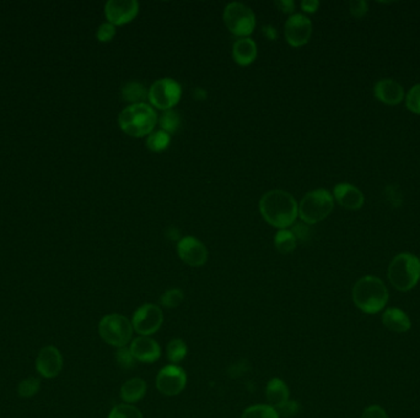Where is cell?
Masks as SVG:
<instances>
[{
	"label": "cell",
	"mask_w": 420,
	"mask_h": 418,
	"mask_svg": "<svg viewBox=\"0 0 420 418\" xmlns=\"http://www.w3.org/2000/svg\"><path fill=\"white\" fill-rule=\"evenodd\" d=\"M260 211L271 226L278 230H286L295 224L299 216V205L295 198L288 192L274 189L260 198Z\"/></svg>",
	"instance_id": "obj_1"
},
{
	"label": "cell",
	"mask_w": 420,
	"mask_h": 418,
	"mask_svg": "<svg viewBox=\"0 0 420 418\" xmlns=\"http://www.w3.org/2000/svg\"><path fill=\"white\" fill-rule=\"evenodd\" d=\"M353 302L365 314H378L388 302V289L379 277L367 275L356 281L353 287Z\"/></svg>",
	"instance_id": "obj_2"
},
{
	"label": "cell",
	"mask_w": 420,
	"mask_h": 418,
	"mask_svg": "<svg viewBox=\"0 0 420 418\" xmlns=\"http://www.w3.org/2000/svg\"><path fill=\"white\" fill-rule=\"evenodd\" d=\"M156 123L158 114L154 108L144 102L125 107L119 116V128L132 138L150 135Z\"/></svg>",
	"instance_id": "obj_3"
},
{
	"label": "cell",
	"mask_w": 420,
	"mask_h": 418,
	"mask_svg": "<svg viewBox=\"0 0 420 418\" xmlns=\"http://www.w3.org/2000/svg\"><path fill=\"white\" fill-rule=\"evenodd\" d=\"M391 285L401 292L415 289L420 280V259L415 254L401 253L396 255L388 266Z\"/></svg>",
	"instance_id": "obj_4"
},
{
	"label": "cell",
	"mask_w": 420,
	"mask_h": 418,
	"mask_svg": "<svg viewBox=\"0 0 420 418\" xmlns=\"http://www.w3.org/2000/svg\"><path fill=\"white\" fill-rule=\"evenodd\" d=\"M334 207V198L325 189H316L302 198L299 204V216L306 224H319Z\"/></svg>",
	"instance_id": "obj_5"
},
{
	"label": "cell",
	"mask_w": 420,
	"mask_h": 418,
	"mask_svg": "<svg viewBox=\"0 0 420 418\" xmlns=\"http://www.w3.org/2000/svg\"><path fill=\"white\" fill-rule=\"evenodd\" d=\"M133 324L121 314H110L101 319L99 332L103 341L114 348H125L133 336Z\"/></svg>",
	"instance_id": "obj_6"
},
{
	"label": "cell",
	"mask_w": 420,
	"mask_h": 418,
	"mask_svg": "<svg viewBox=\"0 0 420 418\" xmlns=\"http://www.w3.org/2000/svg\"><path fill=\"white\" fill-rule=\"evenodd\" d=\"M224 23L232 35L240 38L249 37L256 27V16L251 8L243 3L234 1L224 9Z\"/></svg>",
	"instance_id": "obj_7"
},
{
	"label": "cell",
	"mask_w": 420,
	"mask_h": 418,
	"mask_svg": "<svg viewBox=\"0 0 420 418\" xmlns=\"http://www.w3.org/2000/svg\"><path fill=\"white\" fill-rule=\"evenodd\" d=\"M181 96H182L181 85L170 77L156 80L148 91L150 105L164 112L176 106L181 100Z\"/></svg>",
	"instance_id": "obj_8"
},
{
	"label": "cell",
	"mask_w": 420,
	"mask_h": 418,
	"mask_svg": "<svg viewBox=\"0 0 420 418\" xmlns=\"http://www.w3.org/2000/svg\"><path fill=\"white\" fill-rule=\"evenodd\" d=\"M164 322V313L156 304H144L136 309L132 324L138 334L149 336L160 329Z\"/></svg>",
	"instance_id": "obj_9"
},
{
	"label": "cell",
	"mask_w": 420,
	"mask_h": 418,
	"mask_svg": "<svg viewBox=\"0 0 420 418\" xmlns=\"http://www.w3.org/2000/svg\"><path fill=\"white\" fill-rule=\"evenodd\" d=\"M285 40L291 47L305 46L312 35V24L302 14H293L284 26Z\"/></svg>",
	"instance_id": "obj_10"
},
{
	"label": "cell",
	"mask_w": 420,
	"mask_h": 418,
	"mask_svg": "<svg viewBox=\"0 0 420 418\" xmlns=\"http://www.w3.org/2000/svg\"><path fill=\"white\" fill-rule=\"evenodd\" d=\"M187 384V376L178 365H166L156 377V388L166 396H176Z\"/></svg>",
	"instance_id": "obj_11"
},
{
	"label": "cell",
	"mask_w": 420,
	"mask_h": 418,
	"mask_svg": "<svg viewBox=\"0 0 420 418\" xmlns=\"http://www.w3.org/2000/svg\"><path fill=\"white\" fill-rule=\"evenodd\" d=\"M139 12V3L136 0H110L105 5L107 21L113 26L129 24Z\"/></svg>",
	"instance_id": "obj_12"
},
{
	"label": "cell",
	"mask_w": 420,
	"mask_h": 418,
	"mask_svg": "<svg viewBox=\"0 0 420 418\" xmlns=\"http://www.w3.org/2000/svg\"><path fill=\"white\" fill-rule=\"evenodd\" d=\"M177 253L180 259L193 267H199L207 263V247L195 237L187 236L181 238L177 243Z\"/></svg>",
	"instance_id": "obj_13"
},
{
	"label": "cell",
	"mask_w": 420,
	"mask_h": 418,
	"mask_svg": "<svg viewBox=\"0 0 420 418\" xmlns=\"http://www.w3.org/2000/svg\"><path fill=\"white\" fill-rule=\"evenodd\" d=\"M63 367V358L58 348L47 346L42 348L36 359V369L43 378L52 379L60 374Z\"/></svg>",
	"instance_id": "obj_14"
},
{
	"label": "cell",
	"mask_w": 420,
	"mask_h": 418,
	"mask_svg": "<svg viewBox=\"0 0 420 418\" xmlns=\"http://www.w3.org/2000/svg\"><path fill=\"white\" fill-rule=\"evenodd\" d=\"M130 352L138 362L154 363L160 358L161 348L159 343L149 336H139L130 343Z\"/></svg>",
	"instance_id": "obj_15"
},
{
	"label": "cell",
	"mask_w": 420,
	"mask_h": 418,
	"mask_svg": "<svg viewBox=\"0 0 420 418\" xmlns=\"http://www.w3.org/2000/svg\"><path fill=\"white\" fill-rule=\"evenodd\" d=\"M334 199L338 201L341 207L349 209V210H358L364 205V194L360 189L356 188V185L350 183H339L333 190Z\"/></svg>",
	"instance_id": "obj_16"
},
{
	"label": "cell",
	"mask_w": 420,
	"mask_h": 418,
	"mask_svg": "<svg viewBox=\"0 0 420 418\" xmlns=\"http://www.w3.org/2000/svg\"><path fill=\"white\" fill-rule=\"evenodd\" d=\"M373 94L378 100L386 105L395 106L404 99V89L402 85L393 79H382L373 86Z\"/></svg>",
	"instance_id": "obj_17"
},
{
	"label": "cell",
	"mask_w": 420,
	"mask_h": 418,
	"mask_svg": "<svg viewBox=\"0 0 420 418\" xmlns=\"http://www.w3.org/2000/svg\"><path fill=\"white\" fill-rule=\"evenodd\" d=\"M382 324L385 325L390 331L403 334L410 329L412 322L407 315V313L403 312L402 309L396 308V306H391L382 313Z\"/></svg>",
	"instance_id": "obj_18"
},
{
	"label": "cell",
	"mask_w": 420,
	"mask_h": 418,
	"mask_svg": "<svg viewBox=\"0 0 420 418\" xmlns=\"http://www.w3.org/2000/svg\"><path fill=\"white\" fill-rule=\"evenodd\" d=\"M257 53H258L257 44L249 37L238 38L232 46L234 60L241 66H247V65L252 64L257 58Z\"/></svg>",
	"instance_id": "obj_19"
},
{
	"label": "cell",
	"mask_w": 420,
	"mask_h": 418,
	"mask_svg": "<svg viewBox=\"0 0 420 418\" xmlns=\"http://www.w3.org/2000/svg\"><path fill=\"white\" fill-rule=\"evenodd\" d=\"M289 395H291V391H289L288 385L278 378H274L267 385V400H268L269 406L274 407V408H278L282 405H284L286 401H289Z\"/></svg>",
	"instance_id": "obj_20"
},
{
	"label": "cell",
	"mask_w": 420,
	"mask_h": 418,
	"mask_svg": "<svg viewBox=\"0 0 420 418\" xmlns=\"http://www.w3.org/2000/svg\"><path fill=\"white\" fill-rule=\"evenodd\" d=\"M147 393V383L140 378L127 380L121 388V397L125 404H134L142 400Z\"/></svg>",
	"instance_id": "obj_21"
},
{
	"label": "cell",
	"mask_w": 420,
	"mask_h": 418,
	"mask_svg": "<svg viewBox=\"0 0 420 418\" xmlns=\"http://www.w3.org/2000/svg\"><path fill=\"white\" fill-rule=\"evenodd\" d=\"M122 97L123 100L130 102L132 105L142 103L144 99L148 97V91L143 83L130 81V83H125L122 88Z\"/></svg>",
	"instance_id": "obj_22"
},
{
	"label": "cell",
	"mask_w": 420,
	"mask_h": 418,
	"mask_svg": "<svg viewBox=\"0 0 420 418\" xmlns=\"http://www.w3.org/2000/svg\"><path fill=\"white\" fill-rule=\"evenodd\" d=\"M296 243H297V239H296L295 235L289 228L279 230L274 237V244L279 253H293L295 250Z\"/></svg>",
	"instance_id": "obj_23"
},
{
	"label": "cell",
	"mask_w": 420,
	"mask_h": 418,
	"mask_svg": "<svg viewBox=\"0 0 420 418\" xmlns=\"http://www.w3.org/2000/svg\"><path fill=\"white\" fill-rule=\"evenodd\" d=\"M171 142V136L165 133L164 130L153 131L147 139V146L153 153H162L166 148H169Z\"/></svg>",
	"instance_id": "obj_24"
},
{
	"label": "cell",
	"mask_w": 420,
	"mask_h": 418,
	"mask_svg": "<svg viewBox=\"0 0 420 418\" xmlns=\"http://www.w3.org/2000/svg\"><path fill=\"white\" fill-rule=\"evenodd\" d=\"M166 352H167L169 361L173 365H176V363H180L181 361H184V357L187 356L188 350H187V345L181 339H175V340L169 342Z\"/></svg>",
	"instance_id": "obj_25"
},
{
	"label": "cell",
	"mask_w": 420,
	"mask_h": 418,
	"mask_svg": "<svg viewBox=\"0 0 420 418\" xmlns=\"http://www.w3.org/2000/svg\"><path fill=\"white\" fill-rule=\"evenodd\" d=\"M181 125V117L176 111L169 109L162 113L160 118L161 130H164L169 135L175 134Z\"/></svg>",
	"instance_id": "obj_26"
},
{
	"label": "cell",
	"mask_w": 420,
	"mask_h": 418,
	"mask_svg": "<svg viewBox=\"0 0 420 418\" xmlns=\"http://www.w3.org/2000/svg\"><path fill=\"white\" fill-rule=\"evenodd\" d=\"M241 418H279L278 413L269 405H255L246 408Z\"/></svg>",
	"instance_id": "obj_27"
},
{
	"label": "cell",
	"mask_w": 420,
	"mask_h": 418,
	"mask_svg": "<svg viewBox=\"0 0 420 418\" xmlns=\"http://www.w3.org/2000/svg\"><path fill=\"white\" fill-rule=\"evenodd\" d=\"M108 418H144L143 413L129 404L117 405L113 408Z\"/></svg>",
	"instance_id": "obj_28"
},
{
	"label": "cell",
	"mask_w": 420,
	"mask_h": 418,
	"mask_svg": "<svg viewBox=\"0 0 420 418\" xmlns=\"http://www.w3.org/2000/svg\"><path fill=\"white\" fill-rule=\"evenodd\" d=\"M184 292L181 289H172L166 291L165 293L161 297V303L166 308H177L184 302Z\"/></svg>",
	"instance_id": "obj_29"
},
{
	"label": "cell",
	"mask_w": 420,
	"mask_h": 418,
	"mask_svg": "<svg viewBox=\"0 0 420 418\" xmlns=\"http://www.w3.org/2000/svg\"><path fill=\"white\" fill-rule=\"evenodd\" d=\"M40 390V380L35 378L25 379L21 383L18 384V395L21 397H31Z\"/></svg>",
	"instance_id": "obj_30"
},
{
	"label": "cell",
	"mask_w": 420,
	"mask_h": 418,
	"mask_svg": "<svg viewBox=\"0 0 420 418\" xmlns=\"http://www.w3.org/2000/svg\"><path fill=\"white\" fill-rule=\"evenodd\" d=\"M406 105L409 111L420 114V83L415 85L406 96Z\"/></svg>",
	"instance_id": "obj_31"
},
{
	"label": "cell",
	"mask_w": 420,
	"mask_h": 418,
	"mask_svg": "<svg viewBox=\"0 0 420 418\" xmlns=\"http://www.w3.org/2000/svg\"><path fill=\"white\" fill-rule=\"evenodd\" d=\"M116 358H117L119 365L122 368H125V369H129V368L136 365V359L134 358V356L130 352L129 348H119V351L116 354Z\"/></svg>",
	"instance_id": "obj_32"
},
{
	"label": "cell",
	"mask_w": 420,
	"mask_h": 418,
	"mask_svg": "<svg viewBox=\"0 0 420 418\" xmlns=\"http://www.w3.org/2000/svg\"><path fill=\"white\" fill-rule=\"evenodd\" d=\"M114 36H116V26H113L110 23L100 25V27L97 29V32H96L97 40L102 42V43L112 41Z\"/></svg>",
	"instance_id": "obj_33"
},
{
	"label": "cell",
	"mask_w": 420,
	"mask_h": 418,
	"mask_svg": "<svg viewBox=\"0 0 420 418\" xmlns=\"http://www.w3.org/2000/svg\"><path fill=\"white\" fill-rule=\"evenodd\" d=\"M278 413L279 417L291 418L296 416L300 411V405L296 401H286L284 405L275 408Z\"/></svg>",
	"instance_id": "obj_34"
},
{
	"label": "cell",
	"mask_w": 420,
	"mask_h": 418,
	"mask_svg": "<svg viewBox=\"0 0 420 418\" xmlns=\"http://www.w3.org/2000/svg\"><path fill=\"white\" fill-rule=\"evenodd\" d=\"M350 14L354 16V18H360L362 16H365L367 10H369V5H367L365 0H356V1H351L350 3Z\"/></svg>",
	"instance_id": "obj_35"
},
{
	"label": "cell",
	"mask_w": 420,
	"mask_h": 418,
	"mask_svg": "<svg viewBox=\"0 0 420 418\" xmlns=\"http://www.w3.org/2000/svg\"><path fill=\"white\" fill-rule=\"evenodd\" d=\"M360 418H388V416L380 405H371L364 410Z\"/></svg>",
	"instance_id": "obj_36"
},
{
	"label": "cell",
	"mask_w": 420,
	"mask_h": 418,
	"mask_svg": "<svg viewBox=\"0 0 420 418\" xmlns=\"http://www.w3.org/2000/svg\"><path fill=\"white\" fill-rule=\"evenodd\" d=\"M275 5L285 14H293L295 12V3L293 0H279L275 1Z\"/></svg>",
	"instance_id": "obj_37"
},
{
	"label": "cell",
	"mask_w": 420,
	"mask_h": 418,
	"mask_svg": "<svg viewBox=\"0 0 420 418\" xmlns=\"http://www.w3.org/2000/svg\"><path fill=\"white\" fill-rule=\"evenodd\" d=\"M295 226V228L291 231L295 235L296 239H306L308 237V224H297Z\"/></svg>",
	"instance_id": "obj_38"
},
{
	"label": "cell",
	"mask_w": 420,
	"mask_h": 418,
	"mask_svg": "<svg viewBox=\"0 0 420 418\" xmlns=\"http://www.w3.org/2000/svg\"><path fill=\"white\" fill-rule=\"evenodd\" d=\"M300 6H301L304 12L312 14V12H317V9L320 6V1H317V0H304V1H301V5Z\"/></svg>",
	"instance_id": "obj_39"
},
{
	"label": "cell",
	"mask_w": 420,
	"mask_h": 418,
	"mask_svg": "<svg viewBox=\"0 0 420 418\" xmlns=\"http://www.w3.org/2000/svg\"><path fill=\"white\" fill-rule=\"evenodd\" d=\"M263 34L266 35L267 38L269 40H274L277 37V31L273 27V26H264L263 27Z\"/></svg>",
	"instance_id": "obj_40"
},
{
	"label": "cell",
	"mask_w": 420,
	"mask_h": 418,
	"mask_svg": "<svg viewBox=\"0 0 420 418\" xmlns=\"http://www.w3.org/2000/svg\"><path fill=\"white\" fill-rule=\"evenodd\" d=\"M166 236H167V238L171 237V239H178L180 241V231L177 228H175V227H169L167 231H166Z\"/></svg>",
	"instance_id": "obj_41"
},
{
	"label": "cell",
	"mask_w": 420,
	"mask_h": 418,
	"mask_svg": "<svg viewBox=\"0 0 420 418\" xmlns=\"http://www.w3.org/2000/svg\"><path fill=\"white\" fill-rule=\"evenodd\" d=\"M207 97V92L204 91L203 89H199V88H197L195 91V100H204Z\"/></svg>",
	"instance_id": "obj_42"
}]
</instances>
